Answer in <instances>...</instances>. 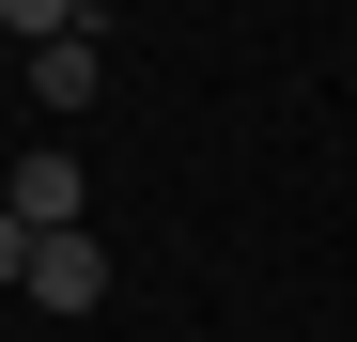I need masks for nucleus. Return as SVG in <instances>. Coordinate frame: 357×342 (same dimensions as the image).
Masks as SVG:
<instances>
[{
  "mask_svg": "<svg viewBox=\"0 0 357 342\" xmlns=\"http://www.w3.org/2000/svg\"><path fill=\"white\" fill-rule=\"evenodd\" d=\"M31 296L63 311V327H93V311H109V249H93V234H31Z\"/></svg>",
  "mask_w": 357,
  "mask_h": 342,
  "instance_id": "f257e3e1",
  "label": "nucleus"
},
{
  "mask_svg": "<svg viewBox=\"0 0 357 342\" xmlns=\"http://www.w3.org/2000/svg\"><path fill=\"white\" fill-rule=\"evenodd\" d=\"M0 202H16L31 234H78V156H63V140H31V156H16V187H0Z\"/></svg>",
  "mask_w": 357,
  "mask_h": 342,
  "instance_id": "f03ea898",
  "label": "nucleus"
},
{
  "mask_svg": "<svg viewBox=\"0 0 357 342\" xmlns=\"http://www.w3.org/2000/svg\"><path fill=\"white\" fill-rule=\"evenodd\" d=\"M93 78H109V47H93V31H63V47H31V109H63V125L93 109Z\"/></svg>",
  "mask_w": 357,
  "mask_h": 342,
  "instance_id": "7ed1b4c3",
  "label": "nucleus"
},
{
  "mask_svg": "<svg viewBox=\"0 0 357 342\" xmlns=\"http://www.w3.org/2000/svg\"><path fill=\"white\" fill-rule=\"evenodd\" d=\"M0 31H16V47H63V31H93V16H78V0H0Z\"/></svg>",
  "mask_w": 357,
  "mask_h": 342,
  "instance_id": "20e7f679",
  "label": "nucleus"
},
{
  "mask_svg": "<svg viewBox=\"0 0 357 342\" xmlns=\"http://www.w3.org/2000/svg\"><path fill=\"white\" fill-rule=\"evenodd\" d=\"M0 280H31V218L16 202H0Z\"/></svg>",
  "mask_w": 357,
  "mask_h": 342,
  "instance_id": "39448f33",
  "label": "nucleus"
}]
</instances>
